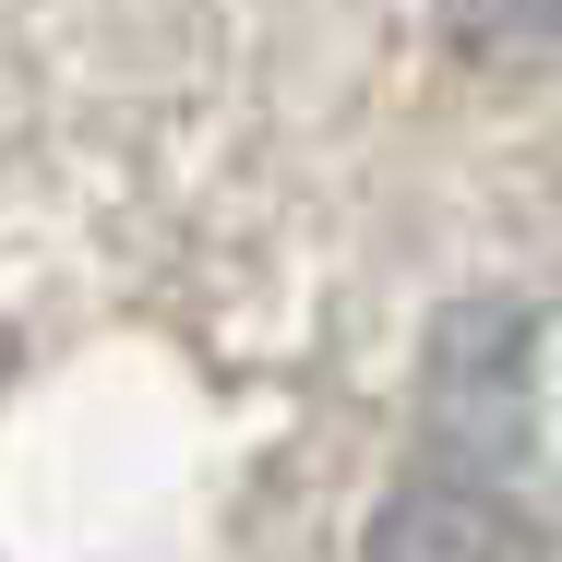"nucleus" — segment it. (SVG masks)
Instances as JSON below:
<instances>
[{
  "label": "nucleus",
  "mask_w": 562,
  "mask_h": 562,
  "mask_svg": "<svg viewBox=\"0 0 562 562\" xmlns=\"http://www.w3.org/2000/svg\"><path fill=\"white\" fill-rule=\"evenodd\" d=\"M371 562H551L491 479H407L371 515Z\"/></svg>",
  "instance_id": "nucleus-1"
}]
</instances>
